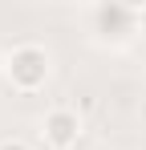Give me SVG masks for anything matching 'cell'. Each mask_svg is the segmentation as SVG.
<instances>
[{
	"label": "cell",
	"instance_id": "obj_1",
	"mask_svg": "<svg viewBox=\"0 0 146 150\" xmlns=\"http://www.w3.org/2000/svg\"><path fill=\"white\" fill-rule=\"evenodd\" d=\"M49 73H53V53L37 41H21L4 53V81L12 93H41Z\"/></svg>",
	"mask_w": 146,
	"mask_h": 150
},
{
	"label": "cell",
	"instance_id": "obj_2",
	"mask_svg": "<svg viewBox=\"0 0 146 150\" xmlns=\"http://www.w3.org/2000/svg\"><path fill=\"white\" fill-rule=\"evenodd\" d=\"M85 134V122L73 105H53L45 118H41V142L45 150H73Z\"/></svg>",
	"mask_w": 146,
	"mask_h": 150
},
{
	"label": "cell",
	"instance_id": "obj_3",
	"mask_svg": "<svg viewBox=\"0 0 146 150\" xmlns=\"http://www.w3.org/2000/svg\"><path fill=\"white\" fill-rule=\"evenodd\" d=\"M146 8L142 4H97L94 8V21H97V37H114V41H122V37H130L134 33V21L142 16Z\"/></svg>",
	"mask_w": 146,
	"mask_h": 150
},
{
	"label": "cell",
	"instance_id": "obj_4",
	"mask_svg": "<svg viewBox=\"0 0 146 150\" xmlns=\"http://www.w3.org/2000/svg\"><path fill=\"white\" fill-rule=\"evenodd\" d=\"M0 150H33V146H28V142H21V138H4V142H0Z\"/></svg>",
	"mask_w": 146,
	"mask_h": 150
},
{
	"label": "cell",
	"instance_id": "obj_5",
	"mask_svg": "<svg viewBox=\"0 0 146 150\" xmlns=\"http://www.w3.org/2000/svg\"><path fill=\"white\" fill-rule=\"evenodd\" d=\"M0 77H4V57H0Z\"/></svg>",
	"mask_w": 146,
	"mask_h": 150
}]
</instances>
